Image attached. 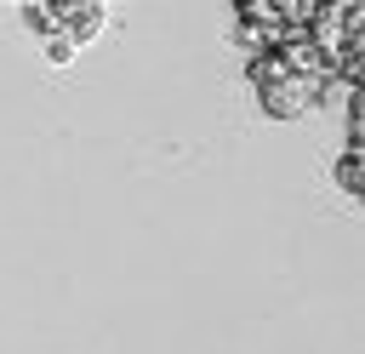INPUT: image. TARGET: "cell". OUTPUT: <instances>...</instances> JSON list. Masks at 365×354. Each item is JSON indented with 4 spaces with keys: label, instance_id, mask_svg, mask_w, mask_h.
I'll list each match as a JSON object with an SVG mask.
<instances>
[{
    "label": "cell",
    "instance_id": "obj_1",
    "mask_svg": "<svg viewBox=\"0 0 365 354\" xmlns=\"http://www.w3.org/2000/svg\"><path fill=\"white\" fill-rule=\"evenodd\" d=\"M308 40H314V51L325 57L331 80L354 86V80H359V57H365V6H354V0L314 6V17H308Z\"/></svg>",
    "mask_w": 365,
    "mask_h": 354
},
{
    "label": "cell",
    "instance_id": "obj_2",
    "mask_svg": "<svg viewBox=\"0 0 365 354\" xmlns=\"http://www.w3.org/2000/svg\"><path fill=\"white\" fill-rule=\"evenodd\" d=\"M51 11H57V6H51ZM57 17L68 23V46H74V40H91L108 11H103V6H68V11H57Z\"/></svg>",
    "mask_w": 365,
    "mask_h": 354
},
{
    "label": "cell",
    "instance_id": "obj_3",
    "mask_svg": "<svg viewBox=\"0 0 365 354\" xmlns=\"http://www.w3.org/2000/svg\"><path fill=\"white\" fill-rule=\"evenodd\" d=\"M336 183H342L348 194H359V148H342V160H336Z\"/></svg>",
    "mask_w": 365,
    "mask_h": 354
}]
</instances>
